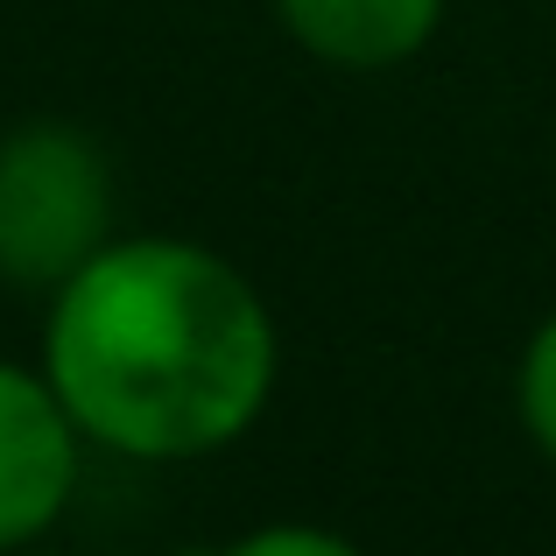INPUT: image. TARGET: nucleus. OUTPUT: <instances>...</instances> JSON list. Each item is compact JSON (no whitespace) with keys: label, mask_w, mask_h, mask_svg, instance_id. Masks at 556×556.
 I'll list each match as a JSON object with an SVG mask.
<instances>
[{"label":"nucleus","mask_w":556,"mask_h":556,"mask_svg":"<svg viewBox=\"0 0 556 556\" xmlns=\"http://www.w3.org/2000/svg\"><path fill=\"white\" fill-rule=\"evenodd\" d=\"M204 556H367V549L339 529H317V521H261V529L232 535V543H218Z\"/></svg>","instance_id":"423d86ee"},{"label":"nucleus","mask_w":556,"mask_h":556,"mask_svg":"<svg viewBox=\"0 0 556 556\" xmlns=\"http://www.w3.org/2000/svg\"><path fill=\"white\" fill-rule=\"evenodd\" d=\"M14 556H42V549H14Z\"/></svg>","instance_id":"0eeeda50"},{"label":"nucleus","mask_w":556,"mask_h":556,"mask_svg":"<svg viewBox=\"0 0 556 556\" xmlns=\"http://www.w3.org/2000/svg\"><path fill=\"white\" fill-rule=\"evenodd\" d=\"M42 374L85 444L190 465L240 444L282 374L275 311L240 261L184 232H113L50 289Z\"/></svg>","instance_id":"f257e3e1"},{"label":"nucleus","mask_w":556,"mask_h":556,"mask_svg":"<svg viewBox=\"0 0 556 556\" xmlns=\"http://www.w3.org/2000/svg\"><path fill=\"white\" fill-rule=\"evenodd\" d=\"M85 465V430L42 367L0 359V556L36 549L64 521Z\"/></svg>","instance_id":"7ed1b4c3"},{"label":"nucleus","mask_w":556,"mask_h":556,"mask_svg":"<svg viewBox=\"0 0 556 556\" xmlns=\"http://www.w3.org/2000/svg\"><path fill=\"white\" fill-rule=\"evenodd\" d=\"M113 163L85 127L22 121L0 135V282L50 296L113 240Z\"/></svg>","instance_id":"f03ea898"},{"label":"nucleus","mask_w":556,"mask_h":556,"mask_svg":"<svg viewBox=\"0 0 556 556\" xmlns=\"http://www.w3.org/2000/svg\"><path fill=\"white\" fill-rule=\"evenodd\" d=\"M451 0H275V22L331 71H394L422 56Z\"/></svg>","instance_id":"20e7f679"},{"label":"nucleus","mask_w":556,"mask_h":556,"mask_svg":"<svg viewBox=\"0 0 556 556\" xmlns=\"http://www.w3.org/2000/svg\"><path fill=\"white\" fill-rule=\"evenodd\" d=\"M515 416H521V437L556 465V311L529 331L521 345V367H515Z\"/></svg>","instance_id":"39448f33"}]
</instances>
